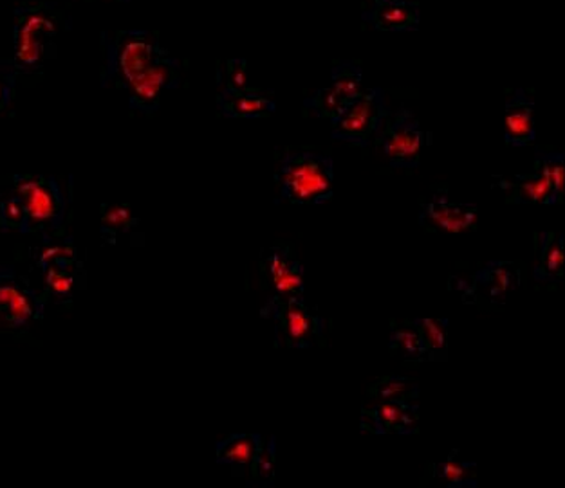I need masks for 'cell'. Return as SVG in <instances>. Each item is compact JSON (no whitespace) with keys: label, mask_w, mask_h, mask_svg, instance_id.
<instances>
[{"label":"cell","mask_w":565,"mask_h":488,"mask_svg":"<svg viewBox=\"0 0 565 488\" xmlns=\"http://www.w3.org/2000/svg\"><path fill=\"white\" fill-rule=\"evenodd\" d=\"M58 13L50 4L22 6L15 10L13 59L19 71H36L53 55L58 35Z\"/></svg>","instance_id":"1"},{"label":"cell","mask_w":565,"mask_h":488,"mask_svg":"<svg viewBox=\"0 0 565 488\" xmlns=\"http://www.w3.org/2000/svg\"><path fill=\"white\" fill-rule=\"evenodd\" d=\"M278 184L291 204H323L332 197V159L317 152L289 153L278 170Z\"/></svg>","instance_id":"2"},{"label":"cell","mask_w":565,"mask_h":488,"mask_svg":"<svg viewBox=\"0 0 565 488\" xmlns=\"http://www.w3.org/2000/svg\"><path fill=\"white\" fill-rule=\"evenodd\" d=\"M535 172L513 177H495L497 188L507 192L510 204H553L564 198L565 158L561 152L535 155Z\"/></svg>","instance_id":"3"},{"label":"cell","mask_w":565,"mask_h":488,"mask_svg":"<svg viewBox=\"0 0 565 488\" xmlns=\"http://www.w3.org/2000/svg\"><path fill=\"white\" fill-rule=\"evenodd\" d=\"M388 110L383 90H362L348 109L332 119V138L354 147H369L372 138L382 130Z\"/></svg>","instance_id":"4"},{"label":"cell","mask_w":565,"mask_h":488,"mask_svg":"<svg viewBox=\"0 0 565 488\" xmlns=\"http://www.w3.org/2000/svg\"><path fill=\"white\" fill-rule=\"evenodd\" d=\"M430 133L412 116L411 110L399 109L387 124L377 132V144L394 169L414 170L422 163L423 149L430 143Z\"/></svg>","instance_id":"5"},{"label":"cell","mask_w":565,"mask_h":488,"mask_svg":"<svg viewBox=\"0 0 565 488\" xmlns=\"http://www.w3.org/2000/svg\"><path fill=\"white\" fill-rule=\"evenodd\" d=\"M167 51L159 44L156 33L141 30L119 31L109 45V64L116 75L129 84L135 76L141 75Z\"/></svg>","instance_id":"6"},{"label":"cell","mask_w":565,"mask_h":488,"mask_svg":"<svg viewBox=\"0 0 565 488\" xmlns=\"http://www.w3.org/2000/svg\"><path fill=\"white\" fill-rule=\"evenodd\" d=\"M263 314L274 317L278 334L295 348H306L322 336L323 321L309 314L302 296H275Z\"/></svg>","instance_id":"7"},{"label":"cell","mask_w":565,"mask_h":488,"mask_svg":"<svg viewBox=\"0 0 565 488\" xmlns=\"http://www.w3.org/2000/svg\"><path fill=\"white\" fill-rule=\"evenodd\" d=\"M363 71L354 62H342L331 73V85L306 99V107L318 118L337 119L360 96Z\"/></svg>","instance_id":"8"},{"label":"cell","mask_w":565,"mask_h":488,"mask_svg":"<svg viewBox=\"0 0 565 488\" xmlns=\"http://www.w3.org/2000/svg\"><path fill=\"white\" fill-rule=\"evenodd\" d=\"M15 198L22 207L24 224L28 226H42L55 220L64 204L53 178L31 175L15 177Z\"/></svg>","instance_id":"9"},{"label":"cell","mask_w":565,"mask_h":488,"mask_svg":"<svg viewBox=\"0 0 565 488\" xmlns=\"http://www.w3.org/2000/svg\"><path fill=\"white\" fill-rule=\"evenodd\" d=\"M360 430L369 434H417L419 405L414 402H374L360 411Z\"/></svg>","instance_id":"10"},{"label":"cell","mask_w":565,"mask_h":488,"mask_svg":"<svg viewBox=\"0 0 565 488\" xmlns=\"http://www.w3.org/2000/svg\"><path fill=\"white\" fill-rule=\"evenodd\" d=\"M178 84V59L172 58L169 53H164L141 75L130 79L127 87H129L130 99H132L136 109L149 112V110H154L158 107L161 93L164 89H174Z\"/></svg>","instance_id":"11"},{"label":"cell","mask_w":565,"mask_h":488,"mask_svg":"<svg viewBox=\"0 0 565 488\" xmlns=\"http://www.w3.org/2000/svg\"><path fill=\"white\" fill-rule=\"evenodd\" d=\"M479 209L473 204L451 203L447 192L437 193L419 212V224L428 232H462L473 229Z\"/></svg>","instance_id":"12"},{"label":"cell","mask_w":565,"mask_h":488,"mask_svg":"<svg viewBox=\"0 0 565 488\" xmlns=\"http://www.w3.org/2000/svg\"><path fill=\"white\" fill-rule=\"evenodd\" d=\"M263 276L274 289L275 296L288 297L303 294V269L292 258L288 247H278L264 260Z\"/></svg>","instance_id":"13"},{"label":"cell","mask_w":565,"mask_h":488,"mask_svg":"<svg viewBox=\"0 0 565 488\" xmlns=\"http://www.w3.org/2000/svg\"><path fill=\"white\" fill-rule=\"evenodd\" d=\"M521 283L519 269L515 263L491 262L477 274L473 280V289H467V301L473 303L479 294L490 303H502L508 292L516 289Z\"/></svg>","instance_id":"14"},{"label":"cell","mask_w":565,"mask_h":488,"mask_svg":"<svg viewBox=\"0 0 565 488\" xmlns=\"http://www.w3.org/2000/svg\"><path fill=\"white\" fill-rule=\"evenodd\" d=\"M362 19L376 31H416L422 24V10L412 0L376 2L363 11Z\"/></svg>","instance_id":"15"},{"label":"cell","mask_w":565,"mask_h":488,"mask_svg":"<svg viewBox=\"0 0 565 488\" xmlns=\"http://www.w3.org/2000/svg\"><path fill=\"white\" fill-rule=\"evenodd\" d=\"M504 141L511 147H527L535 141V101L527 90L516 89L507 101Z\"/></svg>","instance_id":"16"},{"label":"cell","mask_w":565,"mask_h":488,"mask_svg":"<svg viewBox=\"0 0 565 488\" xmlns=\"http://www.w3.org/2000/svg\"><path fill=\"white\" fill-rule=\"evenodd\" d=\"M565 238L562 232L542 231L539 235V262L535 280L542 285H556L564 280Z\"/></svg>","instance_id":"17"},{"label":"cell","mask_w":565,"mask_h":488,"mask_svg":"<svg viewBox=\"0 0 565 488\" xmlns=\"http://www.w3.org/2000/svg\"><path fill=\"white\" fill-rule=\"evenodd\" d=\"M218 107L228 118H264L275 112V104L252 89H226L218 96Z\"/></svg>","instance_id":"18"},{"label":"cell","mask_w":565,"mask_h":488,"mask_svg":"<svg viewBox=\"0 0 565 488\" xmlns=\"http://www.w3.org/2000/svg\"><path fill=\"white\" fill-rule=\"evenodd\" d=\"M391 351L407 362H427V351L414 319L391 321Z\"/></svg>","instance_id":"19"},{"label":"cell","mask_w":565,"mask_h":488,"mask_svg":"<svg viewBox=\"0 0 565 488\" xmlns=\"http://www.w3.org/2000/svg\"><path fill=\"white\" fill-rule=\"evenodd\" d=\"M263 440L257 434H235L217 444L218 464L234 465L237 469H246L254 464Z\"/></svg>","instance_id":"20"},{"label":"cell","mask_w":565,"mask_h":488,"mask_svg":"<svg viewBox=\"0 0 565 488\" xmlns=\"http://www.w3.org/2000/svg\"><path fill=\"white\" fill-rule=\"evenodd\" d=\"M422 394V386L416 380L402 376L380 377L369 386L367 400L374 402H414Z\"/></svg>","instance_id":"21"},{"label":"cell","mask_w":565,"mask_h":488,"mask_svg":"<svg viewBox=\"0 0 565 488\" xmlns=\"http://www.w3.org/2000/svg\"><path fill=\"white\" fill-rule=\"evenodd\" d=\"M419 336H422L425 351H427V362H443L448 357V326L450 321L447 317H416Z\"/></svg>","instance_id":"22"},{"label":"cell","mask_w":565,"mask_h":488,"mask_svg":"<svg viewBox=\"0 0 565 488\" xmlns=\"http://www.w3.org/2000/svg\"><path fill=\"white\" fill-rule=\"evenodd\" d=\"M35 314V306L24 291H20L15 283H0V323L8 325H24Z\"/></svg>","instance_id":"23"},{"label":"cell","mask_w":565,"mask_h":488,"mask_svg":"<svg viewBox=\"0 0 565 488\" xmlns=\"http://www.w3.org/2000/svg\"><path fill=\"white\" fill-rule=\"evenodd\" d=\"M431 470L434 478L441 479L448 488H476L479 485L477 465L459 459V451H454L441 464L431 465Z\"/></svg>","instance_id":"24"},{"label":"cell","mask_w":565,"mask_h":488,"mask_svg":"<svg viewBox=\"0 0 565 488\" xmlns=\"http://www.w3.org/2000/svg\"><path fill=\"white\" fill-rule=\"evenodd\" d=\"M17 71L11 62H0V110L4 109L11 98Z\"/></svg>","instance_id":"25"},{"label":"cell","mask_w":565,"mask_h":488,"mask_svg":"<svg viewBox=\"0 0 565 488\" xmlns=\"http://www.w3.org/2000/svg\"><path fill=\"white\" fill-rule=\"evenodd\" d=\"M228 89H248L246 87V62L244 59L228 62Z\"/></svg>","instance_id":"26"},{"label":"cell","mask_w":565,"mask_h":488,"mask_svg":"<svg viewBox=\"0 0 565 488\" xmlns=\"http://www.w3.org/2000/svg\"><path fill=\"white\" fill-rule=\"evenodd\" d=\"M129 213L125 207H113V209L105 213V223L116 224V226H125L129 223Z\"/></svg>","instance_id":"27"},{"label":"cell","mask_w":565,"mask_h":488,"mask_svg":"<svg viewBox=\"0 0 565 488\" xmlns=\"http://www.w3.org/2000/svg\"><path fill=\"white\" fill-rule=\"evenodd\" d=\"M376 2H399V0H376Z\"/></svg>","instance_id":"28"}]
</instances>
